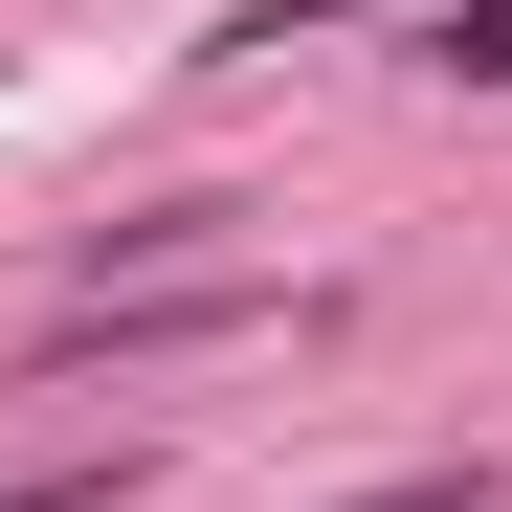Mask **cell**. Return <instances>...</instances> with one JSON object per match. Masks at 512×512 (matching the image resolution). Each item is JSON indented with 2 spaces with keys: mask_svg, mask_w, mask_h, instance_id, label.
Instances as JSON below:
<instances>
[{
  "mask_svg": "<svg viewBox=\"0 0 512 512\" xmlns=\"http://www.w3.org/2000/svg\"><path fill=\"white\" fill-rule=\"evenodd\" d=\"M357 512H490V468H401V490H357Z\"/></svg>",
  "mask_w": 512,
  "mask_h": 512,
  "instance_id": "4",
  "label": "cell"
},
{
  "mask_svg": "<svg viewBox=\"0 0 512 512\" xmlns=\"http://www.w3.org/2000/svg\"><path fill=\"white\" fill-rule=\"evenodd\" d=\"M334 23H379V0H245L223 45H334Z\"/></svg>",
  "mask_w": 512,
  "mask_h": 512,
  "instance_id": "2",
  "label": "cell"
},
{
  "mask_svg": "<svg viewBox=\"0 0 512 512\" xmlns=\"http://www.w3.org/2000/svg\"><path fill=\"white\" fill-rule=\"evenodd\" d=\"M423 67L446 90H512V0H423Z\"/></svg>",
  "mask_w": 512,
  "mask_h": 512,
  "instance_id": "1",
  "label": "cell"
},
{
  "mask_svg": "<svg viewBox=\"0 0 512 512\" xmlns=\"http://www.w3.org/2000/svg\"><path fill=\"white\" fill-rule=\"evenodd\" d=\"M134 468H23V490H0V512H112Z\"/></svg>",
  "mask_w": 512,
  "mask_h": 512,
  "instance_id": "3",
  "label": "cell"
}]
</instances>
